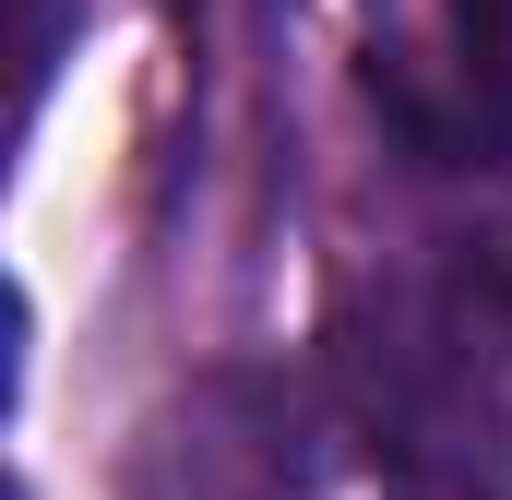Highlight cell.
<instances>
[{"instance_id":"obj_1","label":"cell","mask_w":512,"mask_h":500,"mask_svg":"<svg viewBox=\"0 0 512 500\" xmlns=\"http://www.w3.org/2000/svg\"><path fill=\"white\" fill-rule=\"evenodd\" d=\"M310 489H322V417L274 370H215L131 453V500H310Z\"/></svg>"},{"instance_id":"obj_2","label":"cell","mask_w":512,"mask_h":500,"mask_svg":"<svg viewBox=\"0 0 512 500\" xmlns=\"http://www.w3.org/2000/svg\"><path fill=\"white\" fill-rule=\"evenodd\" d=\"M453 84L489 108V131L512 143V0H453Z\"/></svg>"},{"instance_id":"obj_3","label":"cell","mask_w":512,"mask_h":500,"mask_svg":"<svg viewBox=\"0 0 512 500\" xmlns=\"http://www.w3.org/2000/svg\"><path fill=\"white\" fill-rule=\"evenodd\" d=\"M465 310H477L489 346H512V227H501V239H477V262H465Z\"/></svg>"},{"instance_id":"obj_4","label":"cell","mask_w":512,"mask_h":500,"mask_svg":"<svg viewBox=\"0 0 512 500\" xmlns=\"http://www.w3.org/2000/svg\"><path fill=\"white\" fill-rule=\"evenodd\" d=\"M60 36H72V0H24V108L48 96V72H60Z\"/></svg>"}]
</instances>
